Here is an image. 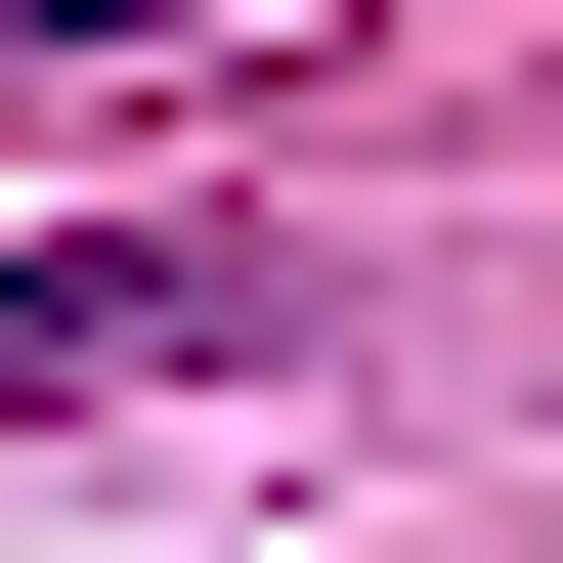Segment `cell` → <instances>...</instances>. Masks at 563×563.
Segmentation results:
<instances>
[{
    "instance_id": "cell-1",
    "label": "cell",
    "mask_w": 563,
    "mask_h": 563,
    "mask_svg": "<svg viewBox=\"0 0 563 563\" xmlns=\"http://www.w3.org/2000/svg\"><path fill=\"white\" fill-rule=\"evenodd\" d=\"M174 347H261V261H174V217H87V261H0V390H174Z\"/></svg>"
},
{
    "instance_id": "cell-2",
    "label": "cell",
    "mask_w": 563,
    "mask_h": 563,
    "mask_svg": "<svg viewBox=\"0 0 563 563\" xmlns=\"http://www.w3.org/2000/svg\"><path fill=\"white\" fill-rule=\"evenodd\" d=\"M44 44H217V0H0V87H44Z\"/></svg>"
}]
</instances>
